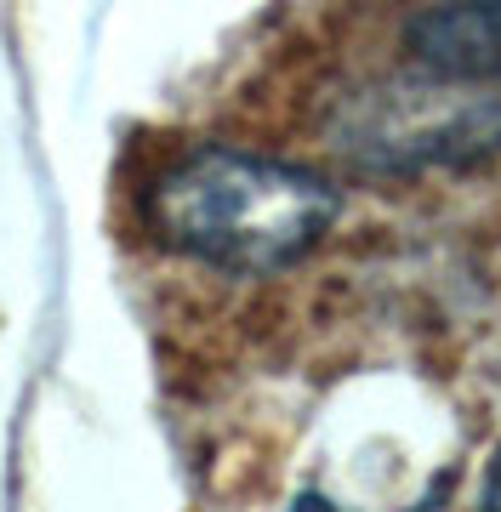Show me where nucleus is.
<instances>
[{"mask_svg":"<svg viewBox=\"0 0 501 512\" xmlns=\"http://www.w3.org/2000/svg\"><path fill=\"white\" fill-rule=\"evenodd\" d=\"M405 46L445 80L501 86V0H439L405 23Z\"/></svg>","mask_w":501,"mask_h":512,"instance_id":"nucleus-2","label":"nucleus"},{"mask_svg":"<svg viewBox=\"0 0 501 512\" xmlns=\"http://www.w3.org/2000/svg\"><path fill=\"white\" fill-rule=\"evenodd\" d=\"M149 222L171 251L223 274H279L336 222V188L302 165L205 143L149 188Z\"/></svg>","mask_w":501,"mask_h":512,"instance_id":"nucleus-1","label":"nucleus"},{"mask_svg":"<svg viewBox=\"0 0 501 512\" xmlns=\"http://www.w3.org/2000/svg\"><path fill=\"white\" fill-rule=\"evenodd\" d=\"M479 501H484V507H501V444H496V461H490V473H484Z\"/></svg>","mask_w":501,"mask_h":512,"instance_id":"nucleus-3","label":"nucleus"}]
</instances>
